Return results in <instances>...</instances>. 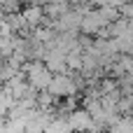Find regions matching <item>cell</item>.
Segmentation results:
<instances>
[{
    "label": "cell",
    "instance_id": "1",
    "mask_svg": "<svg viewBox=\"0 0 133 133\" xmlns=\"http://www.w3.org/2000/svg\"><path fill=\"white\" fill-rule=\"evenodd\" d=\"M105 133H133V115H117Z\"/></svg>",
    "mask_w": 133,
    "mask_h": 133
}]
</instances>
